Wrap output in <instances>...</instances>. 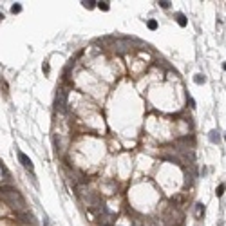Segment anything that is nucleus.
Segmentation results:
<instances>
[{
	"label": "nucleus",
	"instance_id": "4",
	"mask_svg": "<svg viewBox=\"0 0 226 226\" xmlns=\"http://www.w3.org/2000/svg\"><path fill=\"white\" fill-rule=\"evenodd\" d=\"M54 105H56V110H60V112L65 110V107H67V89L60 87V89L56 91V100H54Z\"/></svg>",
	"mask_w": 226,
	"mask_h": 226
},
{
	"label": "nucleus",
	"instance_id": "3",
	"mask_svg": "<svg viewBox=\"0 0 226 226\" xmlns=\"http://www.w3.org/2000/svg\"><path fill=\"white\" fill-rule=\"evenodd\" d=\"M15 217L25 226H36V217L29 212V208L27 210H22V212H15Z\"/></svg>",
	"mask_w": 226,
	"mask_h": 226
},
{
	"label": "nucleus",
	"instance_id": "7",
	"mask_svg": "<svg viewBox=\"0 0 226 226\" xmlns=\"http://www.w3.org/2000/svg\"><path fill=\"white\" fill-rule=\"evenodd\" d=\"M176 18H177V24H179L181 27H185V25H186V18H185V15H183V13H177V17H176Z\"/></svg>",
	"mask_w": 226,
	"mask_h": 226
},
{
	"label": "nucleus",
	"instance_id": "5",
	"mask_svg": "<svg viewBox=\"0 0 226 226\" xmlns=\"http://www.w3.org/2000/svg\"><path fill=\"white\" fill-rule=\"evenodd\" d=\"M18 161H20V163L24 165L27 170H33V163H31V159H29L24 152H20V150H18Z\"/></svg>",
	"mask_w": 226,
	"mask_h": 226
},
{
	"label": "nucleus",
	"instance_id": "11",
	"mask_svg": "<svg viewBox=\"0 0 226 226\" xmlns=\"http://www.w3.org/2000/svg\"><path fill=\"white\" fill-rule=\"evenodd\" d=\"M20 11H22V6H20V4H15V6L11 7V13H13V15H17V13H20Z\"/></svg>",
	"mask_w": 226,
	"mask_h": 226
},
{
	"label": "nucleus",
	"instance_id": "1",
	"mask_svg": "<svg viewBox=\"0 0 226 226\" xmlns=\"http://www.w3.org/2000/svg\"><path fill=\"white\" fill-rule=\"evenodd\" d=\"M0 199L6 203L7 206L13 208V212H22V210H27L25 205V199L22 197V194L15 188V186H0Z\"/></svg>",
	"mask_w": 226,
	"mask_h": 226
},
{
	"label": "nucleus",
	"instance_id": "12",
	"mask_svg": "<svg viewBox=\"0 0 226 226\" xmlns=\"http://www.w3.org/2000/svg\"><path fill=\"white\" fill-rule=\"evenodd\" d=\"M217 139H219V136H217V132H215V130H212V132H210V141H212V143H215Z\"/></svg>",
	"mask_w": 226,
	"mask_h": 226
},
{
	"label": "nucleus",
	"instance_id": "2",
	"mask_svg": "<svg viewBox=\"0 0 226 226\" xmlns=\"http://www.w3.org/2000/svg\"><path fill=\"white\" fill-rule=\"evenodd\" d=\"M165 221H166L168 224H177V226H181V224H183V221H185V215H183V212H181L179 208L172 206V208L168 210V213L165 215Z\"/></svg>",
	"mask_w": 226,
	"mask_h": 226
},
{
	"label": "nucleus",
	"instance_id": "15",
	"mask_svg": "<svg viewBox=\"0 0 226 226\" xmlns=\"http://www.w3.org/2000/svg\"><path fill=\"white\" fill-rule=\"evenodd\" d=\"M159 6H161L163 9H168V7H170V2H166V0H163V2H159Z\"/></svg>",
	"mask_w": 226,
	"mask_h": 226
},
{
	"label": "nucleus",
	"instance_id": "20",
	"mask_svg": "<svg viewBox=\"0 0 226 226\" xmlns=\"http://www.w3.org/2000/svg\"><path fill=\"white\" fill-rule=\"evenodd\" d=\"M224 139H226V136H224Z\"/></svg>",
	"mask_w": 226,
	"mask_h": 226
},
{
	"label": "nucleus",
	"instance_id": "18",
	"mask_svg": "<svg viewBox=\"0 0 226 226\" xmlns=\"http://www.w3.org/2000/svg\"><path fill=\"white\" fill-rule=\"evenodd\" d=\"M0 18H4V17H2V15H0Z\"/></svg>",
	"mask_w": 226,
	"mask_h": 226
},
{
	"label": "nucleus",
	"instance_id": "14",
	"mask_svg": "<svg viewBox=\"0 0 226 226\" xmlns=\"http://www.w3.org/2000/svg\"><path fill=\"white\" fill-rule=\"evenodd\" d=\"M215 194H217V197H221V195H223V194H224V185H221V186H219V188H217V192H215Z\"/></svg>",
	"mask_w": 226,
	"mask_h": 226
},
{
	"label": "nucleus",
	"instance_id": "13",
	"mask_svg": "<svg viewBox=\"0 0 226 226\" xmlns=\"http://www.w3.org/2000/svg\"><path fill=\"white\" fill-rule=\"evenodd\" d=\"M94 4H96V2H92V0H89V2H83V6H85L87 9H92V7H94Z\"/></svg>",
	"mask_w": 226,
	"mask_h": 226
},
{
	"label": "nucleus",
	"instance_id": "8",
	"mask_svg": "<svg viewBox=\"0 0 226 226\" xmlns=\"http://www.w3.org/2000/svg\"><path fill=\"white\" fill-rule=\"evenodd\" d=\"M194 82L197 83V85H201V83H205V82H206L205 74H195V78H194Z\"/></svg>",
	"mask_w": 226,
	"mask_h": 226
},
{
	"label": "nucleus",
	"instance_id": "19",
	"mask_svg": "<svg viewBox=\"0 0 226 226\" xmlns=\"http://www.w3.org/2000/svg\"><path fill=\"white\" fill-rule=\"evenodd\" d=\"M103 226H107V224H103Z\"/></svg>",
	"mask_w": 226,
	"mask_h": 226
},
{
	"label": "nucleus",
	"instance_id": "6",
	"mask_svg": "<svg viewBox=\"0 0 226 226\" xmlns=\"http://www.w3.org/2000/svg\"><path fill=\"white\" fill-rule=\"evenodd\" d=\"M203 215H205V205L197 203V205H195V217H197V219H201Z\"/></svg>",
	"mask_w": 226,
	"mask_h": 226
},
{
	"label": "nucleus",
	"instance_id": "10",
	"mask_svg": "<svg viewBox=\"0 0 226 226\" xmlns=\"http://www.w3.org/2000/svg\"><path fill=\"white\" fill-rule=\"evenodd\" d=\"M98 7H100L102 11H109V9H110V6H109V2H98Z\"/></svg>",
	"mask_w": 226,
	"mask_h": 226
},
{
	"label": "nucleus",
	"instance_id": "16",
	"mask_svg": "<svg viewBox=\"0 0 226 226\" xmlns=\"http://www.w3.org/2000/svg\"><path fill=\"white\" fill-rule=\"evenodd\" d=\"M188 105H190V107H192V109H194V107H195V103H194V100H192V98H190V100H188Z\"/></svg>",
	"mask_w": 226,
	"mask_h": 226
},
{
	"label": "nucleus",
	"instance_id": "17",
	"mask_svg": "<svg viewBox=\"0 0 226 226\" xmlns=\"http://www.w3.org/2000/svg\"><path fill=\"white\" fill-rule=\"evenodd\" d=\"M223 69H224V71H226V63H223Z\"/></svg>",
	"mask_w": 226,
	"mask_h": 226
},
{
	"label": "nucleus",
	"instance_id": "9",
	"mask_svg": "<svg viewBox=\"0 0 226 226\" xmlns=\"http://www.w3.org/2000/svg\"><path fill=\"white\" fill-rule=\"evenodd\" d=\"M146 27H148L150 31H156V29H157V22H156V20H148V22H146Z\"/></svg>",
	"mask_w": 226,
	"mask_h": 226
}]
</instances>
